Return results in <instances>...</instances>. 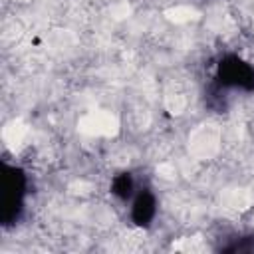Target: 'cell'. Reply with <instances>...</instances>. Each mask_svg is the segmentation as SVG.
Instances as JSON below:
<instances>
[{
	"label": "cell",
	"instance_id": "cell-1",
	"mask_svg": "<svg viewBox=\"0 0 254 254\" xmlns=\"http://www.w3.org/2000/svg\"><path fill=\"white\" fill-rule=\"evenodd\" d=\"M127 204H129L131 218L137 226L149 228L153 224V220L157 216V196L151 192V189L139 187L137 192L133 194V198Z\"/></svg>",
	"mask_w": 254,
	"mask_h": 254
}]
</instances>
